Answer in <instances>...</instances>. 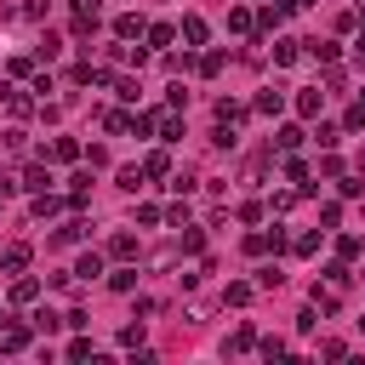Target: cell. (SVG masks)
I'll list each match as a JSON object with an SVG mask.
<instances>
[{"mask_svg":"<svg viewBox=\"0 0 365 365\" xmlns=\"http://www.w3.org/2000/svg\"><path fill=\"white\" fill-rule=\"evenodd\" d=\"M143 40H148L154 51H165V46L177 40V29H171V23H148V34H143Z\"/></svg>","mask_w":365,"mask_h":365,"instance_id":"25","label":"cell"},{"mask_svg":"<svg viewBox=\"0 0 365 365\" xmlns=\"http://www.w3.org/2000/svg\"><path fill=\"white\" fill-rule=\"evenodd\" d=\"M319 108H325V91H319V86L297 91V114H302V120H319Z\"/></svg>","mask_w":365,"mask_h":365,"instance_id":"13","label":"cell"},{"mask_svg":"<svg viewBox=\"0 0 365 365\" xmlns=\"http://www.w3.org/2000/svg\"><path fill=\"white\" fill-rule=\"evenodd\" d=\"M23 188H29V194H46V188H51V171H46V165H29V171H23Z\"/></svg>","mask_w":365,"mask_h":365,"instance_id":"26","label":"cell"},{"mask_svg":"<svg viewBox=\"0 0 365 365\" xmlns=\"http://www.w3.org/2000/svg\"><path fill=\"white\" fill-rule=\"evenodd\" d=\"M165 188H177V194H188V188H194V171H171V182H165Z\"/></svg>","mask_w":365,"mask_h":365,"instance_id":"49","label":"cell"},{"mask_svg":"<svg viewBox=\"0 0 365 365\" xmlns=\"http://www.w3.org/2000/svg\"><path fill=\"white\" fill-rule=\"evenodd\" d=\"M6 319H11V314H6V308H0V325H6Z\"/></svg>","mask_w":365,"mask_h":365,"instance_id":"53","label":"cell"},{"mask_svg":"<svg viewBox=\"0 0 365 365\" xmlns=\"http://www.w3.org/2000/svg\"><path fill=\"white\" fill-rule=\"evenodd\" d=\"M308 302H314V308H319V314H336V308H342V291H336V285H331V279H325V285H319V279H314V291H308Z\"/></svg>","mask_w":365,"mask_h":365,"instance_id":"5","label":"cell"},{"mask_svg":"<svg viewBox=\"0 0 365 365\" xmlns=\"http://www.w3.org/2000/svg\"><path fill=\"white\" fill-rule=\"evenodd\" d=\"M80 154H86V148H80L74 137H51V143L40 148V160H63V165H68V160H80Z\"/></svg>","mask_w":365,"mask_h":365,"instance_id":"4","label":"cell"},{"mask_svg":"<svg viewBox=\"0 0 365 365\" xmlns=\"http://www.w3.org/2000/svg\"><path fill=\"white\" fill-rule=\"evenodd\" d=\"M68 11H74V40H91L97 17H103V0H68Z\"/></svg>","mask_w":365,"mask_h":365,"instance_id":"1","label":"cell"},{"mask_svg":"<svg viewBox=\"0 0 365 365\" xmlns=\"http://www.w3.org/2000/svg\"><path fill=\"white\" fill-rule=\"evenodd\" d=\"M154 137H160V143H177V137H182V114H177L171 103L154 114Z\"/></svg>","mask_w":365,"mask_h":365,"instance_id":"3","label":"cell"},{"mask_svg":"<svg viewBox=\"0 0 365 365\" xmlns=\"http://www.w3.org/2000/svg\"><path fill=\"white\" fill-rule=\"evenodd\" d=\"M297 6H314V0H297Z\"/></svg>","mask_w":365,"mask_h":365,"instance_id":"55","label":"cell"},{"mask_svg":"<svg viewBox=\"0 0 365 365\" xmlns=\"http://www.w3.org/2000/svg\"><path fill=\"white\" fill-rule=\"evenodd\" d=\"M200 74L217 80V74H222V51H200Z\"/></svg>","mask_w":365,"mask_h":365,"instance_id":"39","label":"cell"},{"mask_svg":"<svg viewBox=\"0 0 365 365\" xmlns=\"http://www.w3.org/2000/svg\"><path fill=\"white\" fill-rule=\"evenodd\" d=\"M97 120H103V131H114V137H131V114H125V108H103Z\"/></svg>","mask_w":365,"mask_h":365,"instance_id":"17","label":"cell"},{"mask_svg":"<svg viewBox=\"0 0 365 365\" xmlns=\"http://www.w3.org/2000/svg\"><path fill=\"white\" fill-rule=\"evenodd\" d=\"M325 279H331L336 291H348V285H354V268H348V262H331V268H325Z\"/></svg>","mask_w":365,"mask_h":365,"instance_id":"38","label":"cell"},{"mask_svg":"<svg viewBox=\"0 0 365 365\" xmlns=\"http://www.w3.org/2000/svg\"><path fill=\"white\" fill-rule=\"evenodd\" d=\"M336 188H342V200H359V194H365V182H359V177H336Z\"/></svg>","mask_w":365,"mask_h":365,"instance_id":"45","label":"cell"},{"mask_svg":"<svg viewBox=\"0 0 365 365\" xmlns=\"http://www.w3.org/2000/svg\"><path fill=\"white\" fill-rule=\"evenodd\" d=\"M34 297H40V279L34 274H17L11 279V302H34Z\"/></svg>","mask_w":365,"mask_h":365,"instance_id":"24","label":"cell"},{"mask_svg":"<svg viewBox=\"0 0 365 365\" xmlns=\"http://www.w3.org/2000/svg\"><path fill=\"white\" fill-rule=\"evenodd\" d=\"M86 234H91V222H86V217H74V222H63V228L51 234V245H74V240H86Z\"/></svg>","mask_w":365,"mask_h":365,"instance_id":"19","label":"cell"},{"mask_svg":"<svg viewBox=\"0 0 365 365\" xmlns=\"http://www.w3.org/2000/svg\"><path fill=\"white\" fill-rule=\"evenodd\" d=\"M46 11H51V0H23V17L29 23H46Z\"/></svg>","mask_w":365,"mask_h":365,"instance_id":"43","label":"cell"},{"mask_svg":"<svg viewBox=\"0 0 365 365\" xmlns=\"http://www.w3.org/2000/svg\"><path fill=\"white\" fill-rule=\"evenodd\" d=\"M143 171H148V182H154V177H171V154H165V148H148V154H143Z\"/></svg>","mask_w":365,"mask_h":365,"instance_id":"18","label":"cell"},{"mask_svg":"<svg viewBox=\"0 0 365 365\" xmlns=\"http://www.w3.org/2000/svg\"><path fill=\"white\" fill-rule=\"evenodd\" d=\"M114 182H120L125 194H137V188L148 182V171H143V165H120V177H114Z\"/></svg>","mask_w":365,"mask_h":365,"instance_id":"27","label":"cell"},{"mask_svg":"<svg viewBox=\"0 0 365 365\" xmlns=\"http://www.w3.org/2000/svg\"><path fill=\"white\" fill-rule=\"evenodd\" d=\"M251 297H257V279H228V285H222V302H228V308H245Z\"/></svg>","mask_w":365,"mask_h":365,"instance_id":"10","label":"cell"},{"mask_svg":"<svg viewBox=\"0 0 365 365\" xmlns=\"http://www.w3.org/2000/svg\"><path fill=\"white\" fill-rule=\"evenodd\" d=\"M302 137H308L302 125H279V131H274V148H279V154H291V148H302Z\"/></svg>","mask_w":365,"mask_h":365,"instance_id":"22","label":"cell"},{"mask_svg":"<svg viewBox=\"0 0 365 365\" xmlns=\"http://www.w3.org/2000/svg\"><path fill=\"white\" fill-rule=\"evenodd\" d=\"M63 354H68V359H91V336H74Z\"/></svg>","mask_w":365,"mask_h":365,"instance_id":"47","label":"cell"},{"mask_svg":"<svg viewBox=\"0 0 365 365\" xmlns=\"http://www.w3.org/2000/svg\"><path fill=\"white\" fill-rule=\"evenodd\" d=\"M359 177H365V154H359Z\"/></svg>","mask_w":365,"mask_h":365,"instance_id":"54","label":"cell"},{"mask_svg":"<svg viewBox=\"0 0 365 365\" xmlns=\"http://www.w3.org/2000/svg\"><path fill=\"white\" fill-rule=\"evenodd\" d=\"M251 348H257V325H234L222 342V354H251Z\"/></svg>","mask_w":365,"mask_h":365,"instance_id":"11","label":"cell"},{"mask_svg":"<svg viewBox=\"0 0 365 365\" xmlns=\"http://www.w3.org/2000/svg\"><path fill=\"white\" fill-rule=\"evenodd\" d=\"M291 11H297V0H268V6L257 11V29H279Z\"/></svg>","mask_w":365,"mask_h":365,"instance_id":"7","label":"cell"},{"mask_svg":"<svg viewBox=\"0 0 365 365\" xmlns=\"http://www.w3.org/2000/svg\"><path fill=\"white\" fill-rule=\"evenodd\" d=\"M63 205H68V200H57L51 188H46V194H34V217H40V222H46V217H57Z\"/></svg>","mask_w":365,"mask_h":365,"instance_id":"28","label":"cell"},{"mask_svg":"<svg viewBox=\"0 0 365 365\" xmlns=\"http://www.w3.org/2000/svg\"><path fill=\"white\" fill-rule=\"evenodd\" d=\"M0 103H6V114H11V120H23V114H34V103H29V97L17 91V86H0Z\"/></svg>","mask_w":365,"mask_h":365,"instance_id":"15","label":"cell"},{"mask_svg":"<svg viewBox=\"0 0 365 365\" xmlns=\"http://www.w3.org/2000/svg\"><path fill=\"white\" fill-rule=\"evenodd\" d=\"M319 234H325V228H308V234H291V251H297V257H314V251H319Z\"/></svg>","mask_w":365,"mask_h":365,"instance_id":"30","label":"cell"},{"mask_svg":"<svg viewBox=\"0 0 365 365\" xmlns=\"http://www.w3.org/2000/svg\"><path fill=\"white\" fill-rule=\"evenodd\" d=\"M336 257H342V262L365 257V240H359V234H336Z\"/></svg>","mask_w":365,"mask_h":365,"instance_id":"31","label":"cell"},{"mask_svg":"<svg viewBox=\"0 0 365 365\" xmlns=\"http://www.w3.org/2000/svg\"><path fill=\"white\" fill-rule=\"evenodd\" d=\"M0 148H6V154H23V148H29V131H23V125L0 131Z\"/></svg>","mask_w":365,"mask_h":365,"instance_id":"33","label":"cell"},{"mask_svg":"<svg viewBox=\"0 0 365 365\" xmlns=\"http://www.w3.org/2000/svg\"><path fill=\"white\" fill-rule=\"evenodd\" d=\"M177 34H182V40H188V46H205V40H211V23H205V17H194V11H188V17H182V29H177Z\"/></svg>","mask_w":365,"mask_h":365,"instance_id":"12","label":"cell"},{"mask_svg":"<svg viewBox=\"0 0 365 365\" xmlns=\"http://www.w3.org/2000/svg\"><path fill=\"white\" fill-rule=\"evenodd\" d=\"M228 29H234V34H251V29H257V11H251V6H228Z\"/></svg>","mask_w":365,"mask_h":365,"instance_id":"20","label":"cell"},{"mask_svg":"<svg viewBox=\"0 0 365 365\" xmlns=\"http://www.w3.org/2000/svg\"><path fill=\"white\" fill-rule=\"evenodd\" d=\"M177 251H182V257L205 251V228H182V234H177Z\"/></svg>","mask_w":365,"mask_h":365,"instance_id":"29","label":"cell"},{"mask_svg":"<svg viewBox=\"0 0 365 365\" xmlns=\"http://www.w3.org/2000/svg\"><path fill=\"white\" fill-rule=\"evenodd\" d=\"M165 68L171 74H188V68H200V57L194 51H165Z\"/></svg>","mask_w":365,"mask_h":365,"instance_id":"32","label":"cell"},{"mask_svg":"<svg viewBox=\"0 0 365 365\" xmlns=\"http://www.w3.org/2000/svg\"><path fill=\"white\" fill-rule=\"evenodd\" d=\"M29 331H34V325H11V319H6V325H0V354H23V348H29Z\"/></svg>","mask_w":365,"mask_h":365,"instance_id":"6","label":"cell"},{"mask_svg":"<svg viewBox=\"0 0 365 365\" xmlns=\"http://www.w3.org/2000/svg\"><path fill=\"white\" fill-rule=\"evenodd\" d=\"M29 257H34V245H29V240L0 245V268H6V274H23V268H29Z\"/></svg>","mask_w":365,"mask_h":365,"instance_id":"2","label":"cell"},{"mask_svg":"<svg viewBox=\"0 0 365 365\" xmlns=\"http://www.w3.org/2000/svg\"><path fill=\"white\" fill-rule=\"evenodd\" d=\"M314 325H319V308H314V302H308V308H302V314H297V331H314Z\"/></svg>","mask_w":365,"mask_h":365,"instance_id":"51","label":"cell"},{"mask_svg":"<svg viewBox=\"0 0 365 365\" xmlns=\"http://www.w3.org/2000/svg\"><path fill=\"white\" fill-rule=\"evenodd\" d=\"M240 245H245V257H268V251H274V240H268V228H251V234H245Z\"/></svg>","mask_w":365,"mask_h":365,"instance_id":"23","label":"cell"},{"mask_svg":"<svg viewBox=\"0 0 365 365\" xmlns=\"http://www.w3.org/2000/svg\"><path fill=\"white\" fill-rule=\"evenodd\" d=\"M108 257H114V262H137V234H125V228L108 234Z\"/></svg>","mask_w":365,"mask_h":365,"instance_id":"9","label":"cell"},{"mask_svg":"<svg viewBox=\"0 0 365 365\" xmlns=\"http://www.w3.org/2000/svg\"><path fill=\"white\" fill-rule=\"evenodd\" d=\"M251 108H257V114H279V108H285V91H279V86H268V91H257V103H251Z\"/></svg>","mask_w":365,"mask_h":365,"instance_id":"21","label":"cell"},{"mask_svg":"<svg viewBox=\"0 0 365 365\" xmlns=\"http://www.w3.org/2000/svg\"><path fill=\"white\" fill-rule=\"evenodd\" d=\"M245 114H251L245 103H234V97H217V125H234V131H240V120H245Z\"/></svg>","mask_w":365,"mask_h":365,"instance_id":"14","label":"cell"},{"mask_svg":"<svg viewBox=\"0 0 365 365\" xmlns=\"http://www.w3.org/2000/svg\"><path fill=\"white\" fill-rule=\"evenodd\" d=\"M359 279H365V268H359Z\"/></svg>","mask_w":365,"mask_h":365,"instance_id":"56","label":"cell"},{"mask_svg":"<svg viewBox=\"0 0 365 365\" xmlns=\"http://www.w3.org/2000/svg\"><path fill=\"white\" fill-rule=\"evenodd\" d=\"M262 217H268L262 200H245V205H240V222H262Z\"/></svg>","mask_w":365,"mask_h":365,"instance_id":"41","label":"cell"},{"mask_svg":"<svg viewBox=\"0 0 365 365\" xmlns=\"http://www.w3.org/2000/svg\"><path fill=\"white\" fill-rule=\"evenodd\" d=\"M97 274H103V257H97V251H86V257L74 262V279H97Z\"/></svg>","mask_w":365,"mask_h":365,"instance_id":"34","label":"cell"},{"mask_svg":"<svg viewBox=\"0 0 365 365\" xmlns=\"http://www.w3.org/2000/svg\"><path fill=\"white\" fill-rule=\"evenodd\" d=\"M257 354H262V359H285V342H279V336H257Z\"/></svg>","mask_w":365,"mask_h":365,"instance_id":"40","label":"cell"},{"mask_svg":"<svg viewBox=\"0 0 365 365\" xmlns=\"http://www.w3.org/2000/svg\"><path fill=\"white\" fill-rule=\"evenodd\" d=\"M114 34H120V40H143V34H148V23H143L137 11H125V17H114Z\"/></svg>","mask_w":365,"mask_h":365,"instance_id":"16","label":"cell"},{"mask_svg":"<svg viewBox=\"0 0 365 365\" xmlns=\"http://www.w3.org/2000/svg\"><path fill=\"white\" fill-rule=\"evenodd\" d=\"M319 177H342V160H336L331 148H325V160H319Z\"/></svg>","mask_w":365,"mask_h":365,"instance_id":"48","label":"cell"},{"mask_svg":"<svg viewBox=\"0 0 365 365\" xmlns=\"http://www.w3.org/2000/svg\"><path fill=\"white\" fill-rule=\"evenodd\" d=\"M160 217H165V211H160V205H137V222H143V228H154V222H160Z\"/></svg>","mask_w":365,"mask_h":365,"instance_id":"50","label":"cell"},{"mask_svg":"<svg viewBox=\"0 0 365 365\" xmlns=\"http://www.w3.org/2000/svg\"><path fill=\"white\" fill-rule=\"evenodd\" d=\"M302 46H308L319 63H336V57H342V46H331V40H302Z\"/></svg>","mask_w":365,"mask_h":365,"instance_id":"37","label":"cell"},{"mask_svg":"<svg viewBox=\"0 0 365 365\" xmlns=\"http://www.w3.org/2000/svg\"><path fill=\"white\" fill-rule=\"evenodd\" d=\"M0 200H6V194H0Z\"/></svg>","mask_w":365,"mask_h":365,"instance_id":"57","label":"cell"},{"mask_svg":"<svg viewBox=\"0 0 365 365\" xmlns=\"http://www.w3.org/2000/svg\"><path fill=\"white\" fill-rule=\"evenodd\" d=\"M108 285H114V291H137V268H120V274H108Z\"/></svg>","mask_w":365,"mask_h":365,"instance_id":"42","label":"cell"},{"mask_svg":"<svg viewBox=\"0 0 365 365\" xmlns=\"http://www.w3.org/2000/svg\"><path fill=\"white\" fill-rule=\"evenodd\" d=\"M279 285H285V274H279L274 262H262V268H257V291H279Z\"/></svg>","mask_w":365,"mask_h":365,"instance_id":"35","label":"cell"},{"mask_svg":"<svg viewBox=\"0 0 365 365\" xmlns=\"http://www.w3.org/2000/svg\"><path fill=\"white\" fill-rule=\"evenodd\" d=\"M314 137H319V148H336V143H342V131H336V125H325V120H319V131H314Z\"/></svg>","mask_w":365,"mask_h":365,"instance_id":"44","label":"cell"},{"mask_svg":"<svg viewBox=\"0 0 365 365\" xmlns=\"http://www.w3.org/2000/svg\"><path fill=\"white\" fill-rule=\"evenodd\" d=\"M302 51H308L302 40H291V34H279V40H274V68H291V63H297Z\"/></svg>","mask_w":365,"mask_h":365,"instance_id":"8","label":"cell"},{"mask_svg":"<svg viewBox=\"0 0 365 365\" xmlns=\"http://www.w3.org/2000/svg\"><path fill=\"white\" fill-rule=\"evenodd\" d=\"M63 325H68V331H86V325H91V314H86V308H68V314H63Z\"/></svg>","mask_w":365,"mask_h":365,"instance_id":"46","label":"cell"},{"mask_svg":"<svg viewBox=\"0 0 365 365\" xmlns=\"http://www.w3.org/2000/svg\"><path fill=\"white\" fill-rule=\"evenodd\" d=\"M354 57H359V68H365V40H359V46H354Z\"/></svg>","mask_w":365,"mask_h":365,"instance_id":"52","label":"cell"},{"mask_svg":"<svg viewBox=\"0 0 365 365\" xmlns=\"http://www.w3.org/2000/svg\"><path fill=\"white\" fill-rule=\"evenodd\" d=\"M29 325H34L40 336H51V331L63 325V314H51V308H34V319H29Z\"/></svg>","mask_w":365,"mask_h":365,"instance_id":"36","label":"cell"}]
</instances>
